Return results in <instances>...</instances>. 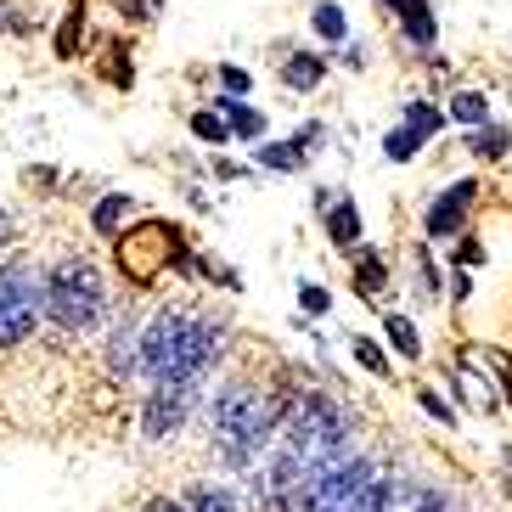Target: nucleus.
Wrapping results in <instances>:
<instances>
[{"instance_id":"obj_7","label":"nucleus","mask_w":512,"mask_h":512,"mask_svg":"<svg viewBox=\"0 0 512 512\" xmlns=\"http://www.w3.org/2000/svg\"><path fill=\"white\" fill-rule=\"evenodd\" d=\"M321 226H327V242L338 254H355L361 248V203L349 192H332V203L321 209Z\"/></svg>"},{"instance_id":"obj_3","label":"nucleus","mask_w":512,"mask_h":512,"mask_svg":"<svg viewBox=\"0 0 512 512\" xmlns=\"http://www.w3.org/2000/svg\"><path fill=\"white\" fill-rule=\"evenodd\" d=\"M46 316V271H34L29 259L0 265V349H23Z\"/></svg>"},{"instance_id":"obj_31","label":"nucleus","mask_w":512,"mask_h":512,"mask_svg":"<svg viewBox=\"0 0 512 512\" xmlns=\"http://www.w3.org/2000/svg\"><path fill=\"white\" fill-rule=\"evenodd\" d=\"M124 12V23H152V17L164 12V0H113Z\"/></svg>"},{"instance_id":"obj_29","label":"nucleus","mask_w":512,"mask_h":512,"mask_svg":"<svg viewBox=\"0 0 512 512\" xmlns=\"http://www.w3.org/2000/svg\"><path fill=\"white\" fill-rule=\"evenodd\" d=\"M214 79H220V91H226V96H248V91H254V74H248L242 62H220Z\"/></svg>"},{"instance_id":"obj_30","label":"nucleus","mask_w":512,"mask_h":512,"mask_svg":"<svg viewBox=\"0 0 512 512\" xmlns=\"http://www.w3.org/2000/svg\"><path fill=\"white\" fill-rule=\"evenodd\" d=\"M484 259H490V254H484V242L462 231V237H456V265H462V271H479Z\"/></svg>"},{"instance_id":"obj_26","label":"nucleus","mask_w":512,"mask_h":512,"mask_svg":"<svg viewBox=\"0 0 512 512\" xmlns=\"http://www.w3.org/2000/svg\"><path fill=\"white\" fill-rule=\"evenodd\" d=\"M349 355H355V361H361L372 377H394V361L383 355V344H377V338H349Z\"/></svg>"},{"instance_id":"obj_22","label":"nucleus","mask_w":512,"mask_h":512,"mask_svg":"<svg viewBox=\"0 0 512 512\" xmlns=\"http://www.w3.org/2000/svg\"><path fill=\"white\" fill-rule=\"evenodd\" d=\"M406 124L417 130L422 141H434L451 119H445V107H439V102H422V96H417V102H406Z\"/></svg>"},{"instance_id":"obj_11","label":"nucleus","mask_w":512,"mask_h":512,"mask_svg":"<svg viewBox=\"0 0 512 512\" xmlns=\"http://www.w3.org/2000/svg\"><path fill=\"white\" fill-rule=\"evenodd\" d=\"M107 372L113 377H136L141 372V327L130 316L113 327V338H107Z\"/></svg>"},{"instance_id":"obj_34","label":"nucleus","mask_w":512,"mask_h":512,"mask_svg":"<svg viewBox=\"0 0 512 512\" xmlns=\"http://www.w3.org/2000/svg\"><path fill=\"white\" fill-rule=\"evenodd\" d=\"M451 299H456V304L473 299V276H467V271H456V276H451Z\"/></svg>"},{"instance_id":"obj_15","label":"nucleus","mask_w":512,"mask_h":512,"mask_svg":"<svg viewBox=\"0 0 512 512\" xmlns=\"http://www.w3.org/2000/svg\"><path fill=\"white\" fill-rule=\"evenodd\" d=\"M383 344H389L400 361H422V332H417V321L400 316V310H389V316H383Z\"/></svg>"},{"instance_id":"obj_2","label":"nucleus","mask_w":512,"mask_h":512,"mask_svg":"<svg viewBox=\"0 0 512 512\" xmlns=\"http://www.w3.org/2000/svg\"><path fill=\"white\" fill-rule=\"evenodd\" d=\"M46 316L62 332H91L107 316V282L85 254H62L46 271Z\"/></svg>"},{"instance_id":"obj_25","label":"nucleus","mask_w":512,"mask_h":512,"mask_svg":"<svg viewBox=\"0 0 512 512\" xmlns=\"http://www.w3.org/2000/svg\"><path fill=\"white\" fill-rule=\"evenodd\" d=\"M192 136L203 141V147H226V141H231V124L220 119L214 107H197V113H192Z\"/></svg>"},{"instance_id":"obj_24","label":"nucleus","mask_w":512,"mask_h":512,"mask_svg":"<svg viewBox=\"0 0 512 512\" xmlns=\"http://www.w3.org/2000/svg\"><path fill=\"white\" fill-rule=\"evenodd\" d=\"M102 79L113 85V91H130V85H136V68H130V46H124V40H107V68H102Z\"/></svg>"},{"instance_id":"obj_17","label":"nucleus","mask_w":512,"mask_h":512,"mask_svg":"<svg viewBox=\"0 0 512 512\" xmlns=\"http://www.w3.org/2000/svg\"><path fill=\"white\" fill-rule=\"evenodd\" d=\"M394 512H456V501L439 490V484H400Z\"/></svg>"},{"instance_id":"obj_32","label":"nucleus","mask_w":512,"mask_h":512,"mask_svg":"<svg viewBox=\"0 0 512 512\" xmlns=\"http://www.w3.org/2000/svg\"><path fill=\"white\" fill-rule=\"evenodd\" d=\"M287 141H293V147H299L304 158H310V152H316L321 141H327V124H321V119H310V124H304V130H293V136H287Z\"/></svg>"},{"instance_id":"obj_12","label":"nucleus","mask_w":512,"mask_h":512,"mask_svg":"<svg viewBox=\"0 0 512 512\" xmlns=\"http://www.w3.org/2000/svg\"><path fill=\"white\" fill-rule=\"evenodd\" d=\"M214 113L231 124V136H237V141H254V147L265 141V130H271V119H265L259 107H248L242 96H220V102H214Z\"/></svg>"},{"instance_id":"obj_1","label":"nucleus","mask_w":512,"mask_h":512,"mask_svg":"<svg viewBox=\"0 0 512 512\" xmlns=\"http://www.w3.org/2000/svg\"><path fill=\"white\" fill-rule=\"evenodd\" d=\"M349 411L338 406V394H321V389H304L299 406L287 411L282 434H276V445H282L293 462L304 467V473H316V467L338 462V456H349Z\"/></svg>"},{"instance_id":"obj_35","label":"nucleus","mask_w":512,"mask_h":512,"mask_svg":"<svg viewBox=\"0 0 512 512\" xmlns=\"http://www.w3.org/2000/svg\"><path fill=\"white\" fill-rule=\"evenodd\" d=\"M141 512H186V501H175V496H152V501H141Z\"/></svg>"},{"instance_id":"obj_21","label":"nucleus","mask_w":512,"mask_h":512,"mask_svg":"<svg viewBox=\"0 0 512 512\" xmlns=\"http://www.w3.org/2000/svg\"><path fill=\"white\" fill-rule=\"evenodd\" d=\"M310 164L293 141H259V169H271V175H299Z\"/></svg>"},{"instance_id":"obj_4","label":"nucleus","mask_w":512,"mask_h":512,"mask_svg":"<svg viewBox=\"0 0 512 512\" xmlns=\"http://www.w3.org/2000/svg\"><path fill=\"white\" fill-rule=\"evenodd\" d=\"M377 467L366 462V456H338V462L316 467L310 479L299 484V496H293V512H344L349 501L366 490V479H372Z\"/></svg>"},{"instance_id":"obj_23","label":"nucleus","mask_w":512,"mask_h":512,"mask_svg":"<svg viewBox=\"0 0 512 512\" xmlns=\"http://www.w3.org/2000/svg\"><path fill=\"white\" fill-rule=\"evenodd\" d=\"M417 152H422V136H417V130H411L406 119L394 124L389 136H383V158H389V164H411Z\"/></svg>"},{"instance_id":"obj_18","label":"nucleus","mask_w":512,"mask_h":512,"mask_svg":"<svg viewBox=\"0 0 512 512\" xmlns=\"http://www.w3.org/2000/svg\"><path fill=\"white\" fill-rule=\"evenodd\" d=\"M394 496H400V479H394V473H372L366 490L349 501L344 512H394Z\"/></svg>"},{"instance_id":"obj_8","label":"nucleus","mask_w":512,"mask_h":512,"mask_svg":"<svg viewBox=\"0 0 512 512\" xmlns=\"http://www.w3.org/2000/svg\"><path fill=\"white\" fill-rule=\"evenodd\" d=\"M349 271H355V299H366V304H377L383 299V287L394 282V265L377 254V248H366V242L349 254Z\"/></svg>"},{"instance_id":"obj_36","label":"nucleus","mask_w":512,"mask_h":512,"mask_svg":"<svg viewBox=\"0 0 512 512\" xmlns=\"http://www.w3.org/2000/svg\"><path fill=\"white\" fill-rule=\"evenodd\" d=\"M209 175H220V181H242L248 169H242V164H231V158H214V169H209Z\"/></svg>"},{"instance_id":"obj_16","label":"nucleus","mask_w":512,"mask_h":512,"mask_svg":"<svg viewBox=\"0 0 512 512\" xmlns=\"http://www.w3.org/2000/svg\"><path fill=\"white\" fill-rule=\"evenodd\" d=\"M310 29H316L321 46H349V12L338 0H316V12H310Z\"/></svg>"},{"instance_id":"obj_10","label":"nucleus","mask_w":512,"mask_h":512,"mask_svg":"<svg viewBox=\"0 0 512 512\" xmlns=\"http://www.w3.org/2000/svg\"><path fill=\"white\" fill-rule=\"evenodd\" d=\"M130 226H136V197H124V192L96 197V209H91V231H96V237H113V242H119Z\"/></svg>"},{"instance_id":"obj_33","label":"nucleus","mask_w":512,"mask_h":512,"mask_svg":"<svg viewBox=\"0 0 512 512\" xmlns=\"http://www.w3.org/2000/svg\"><path fill=\"white\" fill-rule=\"evenodd\" d=\"M417 400H422V411H428V417H439L445 428H456V411L439 400V389H417Z\"/></svg>"},{"instance_id":"obj_27","label":"nucleus","mask_w":512,"mask_h":512,"mask_svg":"<svg viewBox=\"0 0 512 512\" xmlns=\"http://www.w3.org/2000/svg\"><path fill=\"white\" fill-rule=\"evenodd\" d=\"M79 46H85V12H79V6H74V12L62 17V34H57V57H62V62H74V51H79Z\"/></svg>"},{"instance_id":"obj_19","label":"nucleus","mask_w":512,"mask_h":512,"mask_svg":"<svg viewBox=\"0 0 512 512\" xmlns=\"http://www.w3.org/2000/svg\"><path fill=\"white\" fill-rule=\"evenodd\" d=\"M186 512H237V490L231 484H214V479H197L186 490Z\"/></svg>"},{"instance_id":"obj_20","label":"nucleus","mask_w":512,"mask_h":512,"mask_svg":"<svg viewBox=\"0 0 512 512\" xmlns=\"http://www.w3.org/2000/svg\"><path fill=\"white\" fill-rule=\"evenodd\" d=\"M445 119L462 124V130H479V124H490V96L484 91H456L451 107H445Z\"/></svg>"},{"instance_id":"obj_13","label":"nucleus","mask_w":512,"mask_h":512,"mask_svg":"<svg viewBox=\"0 0 512 512\" xmlns=\"http://www.w3.org/2000/svg\"><path fill=\"white\" fill-rule=\"evenodd\" d=\"M321 79H327V57H321V51H293V57H282L287 91H316Z\"/></svg>"},{"instance_id":"obj_14","label":"nucleus","mask_w":512,"mask_h":512,"mask_svg":"<svg viewBox=\"0 0 512 512\" xmlns=\"http://www.w3.org/2000/svg\"><path fill=\"white\" fill-rule=\"evenodd\" d=\"M467 152L479 158V164H507V152H512V130L507 124H479V130H467Z\"/></svg>"},{"instance_id":"obj_5","label":"nucleus","mask_w":512,"mask_h":512,"mask_svg":"<svg viewBox=\"0 0 512 512\" xmlns=\"http://www.w3.org/2000/svg\"><path fill=\"white\" fill-rule=\"evenodd\" d=\"M197 394L192 383H152L147 400H141V439H152V445H169V439H181L186 417H192L197 406Z\"/></svg>"},{"instance_id":"obj_9","label":"nucleus","mask_w":512,"mask_h":512,"mask_svg":"<svg viewBox=\"0 0 512 512\" xmlns=\"http://www.w3.org/2000/svg\"><path fill=\"white\" fill-rule=\"evenodd\" d=\"M383 6L394 12L400 34H406L417 51H428V46L439 40V23H434V6H428V0H383Z\"/></svg>"},{"instance_id":"obj_28","label":"nucleus","mask_w":512,"mask_h":512,"mask_svg":"<svg viewBox=\"0 0 512 512\" xmlns=\"http://www.w3.org/2000/svg\"><path fill=\"white\" fill-rule=\"evenodd\" d=\"M332 310V293L321 282H299V316L304 321H321Z\"/></svg>"},{"instance_id":"obj_6","label":"nucleus","mask_w":512,"mask_h":512,"mask_svg":"<svg viewBox=\"0 0 512 512\" xmlns=\"http://www.w3.org/2000/svg\"><path fill=\"white\" fill-rule=\"evenodd\" d=\"M473 203H479V175H467V181H451L445 192H434V203H428V214H422V231L434 242H451L467 231V214H473Z\"/></svg>"}]
</instances>
